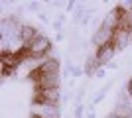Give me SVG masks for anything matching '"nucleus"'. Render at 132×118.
<instances>
[{"instance_id":"obj_3","label":"nucleus","mask_w":132,"mask_h":118,"mask_svg":"<svg viewBox=\"0 0 132 118\" xmlns=\"http://www.w3.org/2000/svg\"><path fill=\"white\" fill-rule=\"evenodd\" d=\"M110 118H122V116H110Z\"/></svg>"},{"instance_id":"obj_2","label":"nucleus","mask_w":132,"mask_h":118,"mask_svg":"<svg viewBox=\"0 0 132 118\" xmlns=\"http://www.w3.org/2000/svg\"><path fill=\"white\" fill-rule=\"evenodd\" d=\"M130 95H132V83H130Z\"/></svg>"},{"instance_id":"obj_1","label":"nucleus","mask_w":132,"mask_h":118,"mask_svg":"<svg viewBox=\"0 0 132 118\" xmlns=\"http://www.w3.org/2000/svg\"><path fill=\"white\" fill-rule=\"evenodd\" d=\"M30 49H32V55H39V53L50 49V41L47 39H38L36 43H30Z\"/></svg>"}]
</instances>
